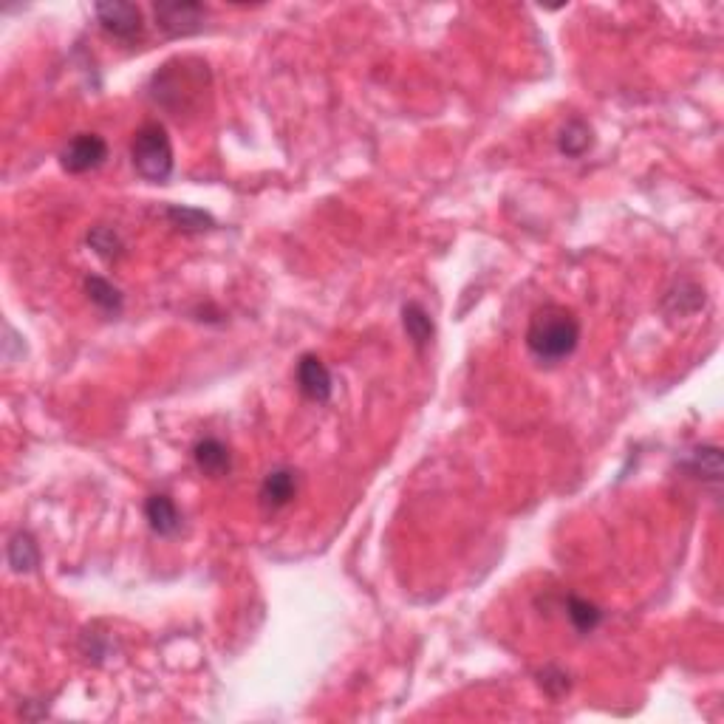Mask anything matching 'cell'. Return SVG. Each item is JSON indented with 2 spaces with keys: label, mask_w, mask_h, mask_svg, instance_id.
<instances>
[{
  "label": "cell",
  "mask_w": 724,
  "mask_h": 724,
  "mask_svg": "<svg viewBox=\"0 0 724 724\" xmlns=\"http://www.w3.org/2000/svg\"><path fill=\"white\" fill-rule=\"evenodd\" d=\"M153 15L167 37H187L201 32L207 9L196 0H159L153 6Z\"/></svg>",
  "instance_id": "5"
},
{
  "label": "cell",
  "mask_w": 724,
  "mask_h": 724,
  "mask_svg": "<svg viewBox=\"0 0 724 724\" xmlns=\"http://www.w3.org/2000/svg\"><path fill=\"white\" fill-rule=\"evenodd\" d=\"M594 145V133L592 128L583 122V119H569L558 133V150L563 156L569 159H580L586 156Z\"/></svg>",
  "instance_id": "13"
},
{
  "label": "cell",
  "mask_w": 724,
  "mask_h": 724,
  "mask_svg": "<svg viewBox=\"0 0 724 724\" xmlns=\"http://www.w3.org/2000/svg\"><path fill=\"white\" fill-rule=\"evenodd\" d=\"M297 495V473L292 467H275L261 481V504L266 510H280Z\"/></svg>",
  "instance_id": "8"
},
{
  "label": "cell",
  "mask_w": 724,
  "mask_h": 724,
  "mask_svg": "<svg viewBox=\"0 0 724 724\" xmlns=\"http://www.w3.org/2000/svg\"><path fill=\"white\" fill-rule=\"evenodd\" d=\"M541 688L549 693V696L558 699V696H563V693L569 691V676L563 674L560 668H552V665H549V668H543L541 671Z\"/></svg>",
  "instance_id": "19"
},
{
  "label": "cell",
  "mask_w": 724,
  "mask_h": 724,
  "mask_svg": "<svg viewBox=\"0 0 724 724\" xmlns=\"http://www.w3.org/2000/svg\"><path fill=\"white\" fill-rule=\"evenodd\" d=\"M105 159H108V142L99 133H77L60 153L63 170L74 173V176L97 170Z\"/></svg>",
  "instance_id": "6"
},
{
  "label": "cell",
  "mask_w": 724,
  "mask_h": 724,
  "mask_svg": "<svg viewBox=\"0 0 724 724\" xmlns=\"http://www.w3.org/2000/svg\"><path fill=\"white\" fill-rule=\"evenodd\" d=\"M580 343V320L572 309L560 303H546L535 309L527 326L529 354L543 365H558L575 354Z\"/></svg>",
  "instance_id": "2"
},
{
  "label": "cell",
  "mask_w": 724,
  "mask_h": 724,
  "mask_svg": "<svg viewBox=\"0 0 724 724\" xmlns=\"http://www.w3.org/2000/svg\"><path fill=\"white\" fill-rule=\"evenodd\" d=\"M131 162L145 181L162 184L173 173V145L162 122H145L133 133Z\"/></svg>",
  "instance_id": "3"
},
{
  "label": "cell",
  "mask_w": 724,
  "mask_h": 724,
  "mask_svg": "<svg viewBox=\"0 0 724 724\" xmlns=\"http://www.w3.org/2000/svg\"><path fill=\"white\" fill-rule=\"evenodd\" d=\"M6 560L12 566V572L17 575H29L40 566V549H37V541L26 529H17L15 535L9 538V546H6Z\"/></svg>",
  "instance_id": "11"
},
{
  "label": "cell",
  "mask_w": 724,
  "mask_h": 724,
  "mask_svg": "<svg viewBox=\"0 0 724 724\" xmlns=\"http://www.w3.org/2000/svg\"><path fill=\"white\" fill-rule=\"evenodd\" d=\"M402 326H405V334L416 348H428L433 343V334H436V326H433V317L428 314V309L422 303H405L402 306Z\"/></svg>",
  "instance_id": "12"
},
{
  "label": "cell",
  "mask_w": 724,
  "mask_h": 724,
  "mask_svg": "<svg viewBox=\"0 0 724 724\" xmlns=\"http://www.w3.org/2000/svg\"><path fill=\"white\" fill-rule=\"evenodd\" d=\"M210 91V66L198 57H176L159 68L148 83V97L167 114H196Z\"/></svg>",
  "instance_id": "1"
},
{
  "label": "cell",
  "mask_w": 724,
  "mask_h": 724,
  "mask_svg": "<svg viewBox=\"0 0 724 724\" xmlns=\"http://www.w3.org/2000/svg\"><path fill=\"white\" fill-rule=\"evenodd\" d=\"M165 218L170 221V227L181 232H204L215 227L213 215L196 210V207H184V204H167Z\"/></svg>",
  "instance_id": "14"
},
{
  "label": "cell",
  "mask_w": 724,
  "mask_h": 724,
  "mask_svg": "<svg viewBox=\"0 0 724 724\" xmlns=\"http://www.w3.org/2000/svg\"><path fill=\"white\" fill-rule=\"evenodd\" d=\"M94 15H97V23L102 26V32L111 34L116 40L122 43H133L139 40L142 32H145V15L136 3H128V0H105V3H97L94 6Z\"/></svg>",
  "instance_id": "4"
},
{
  "label": "cell",
  "mask_w": 724,
  "mask_h": 724,
  "mask_svg": "<svg viewBox=\"0 0 724 724\" xmlns=\"http://www.w3.org/2000/svg\"><path fill=\"white\" fill-rule=\"evenodd\" d=\"M88 247L97 252L99 258H105V261H116L119 255H122V238H119V232L111 230V227H105V224H99L94 230L88 232Z\"/></svg>",
  "instance_id": "17"
},
{
  "label": "cell",
  "mask_w": 724,
  "mask_h": 724,
  "mask_svg": "<svg viewBox=\"0 0 724 724\" xmlns=\"http://www.w3.org/2000/svg\"><path fill=\"white\" fill-rule=\"evenodd\" d=\"M295 379L300 394L306 396V399H312V402H329L331 399V391H334L331 371L317 354H303V357H300Z\"/></svg>",
  "instance_id": "7"
},
{
  "label": "cell",
  "mask_w": 724,
  "mask_h": 724,
  "mask_svg": "<svg viewBox=\"0 0 724 724\" xmlns=\"http://www.w3.org/2000/svg\"><path fill=\"white\" fill-rule=\"evenodd\" d=\"M193 459H196L198 470L210 478H224L232 470L230 447L215 436L198 439L196 447H193Z\"/></svg>",
  "instance_id": "9"
},
{
  "label": "cell",
  "mask_w": 724,
  "mask_h": 724,
  "mask_svg": "<svg viewBox=\"0 0 724 724\" xmlns=\"http://www.w3.org/2000/svg\"><path fill=\"white\" fill-rule=\"evenodd\" d=\"M85 295L97 306L99 312L119 314L122 312V292L116 289L111 280L99 278V275H88L85 278Z\"/></svg>",
  "instance_id": "15"
},
{
  "label": "cell",
  "mask_w": 724,
  "mask_h": 724,
  "mask_svg": "<svg viewBox=\"0 0 724 724\" xmlns=\"http://www.w3.org/2000/svg\"><path fill=\"white\" fill-rule=\"evenodd\" d=\"M145 518H148L150 529L162 538H173L179 535L181 529V512L176 507V501L170 495H150L145 501Z\"/></svg>",
  "instance_id": "10"
},
{
  "label": "cell",
  "mask_w": 724,
  "mask_h": 724,
  "mask_svg": "<svg viewBox=\"0 0 724 724\" xmlns=\"http://www.w3.org/2000/svg\"><path fill=\"white\" fill-rule=\"evenodd\" d=\"M691 470L702 478H710V481H719L722 478V453L719 447H699L691 453Z\"/></svg>",
  "instance_id": "18"
},
{
  "label": "cell",
  "mask_w": 724,
  "mask_h": 724,
  "mask_svg": "<svg viewBox=\"0 0 724 724\" xmlns=\"http://www.w3.org/2000/svg\"><path fill=\"white\" fill-rule=\"evenodd\" d=\"M566 614H569V623L575 626V631L580 634H592L594 628L603 623V611L597 609L594 603L583 600V597H569L566 600Z\"/></svg>",
  "instance_id": "16"
}]
</instances>
